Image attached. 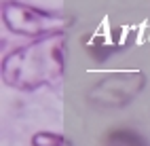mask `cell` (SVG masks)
<instances>
[{"label": "cell", "instance_id": "5", "mask_svg": "<svg viewBox=\"0 0 150 146\" xmlns=\"http://www.w3.org/2000/svg\"><path fill=\"white\" fill-rule=\"evenodd\" d=\"M32 146H72L68 138H64L62 133L53 131H40L32 135Z\"/></svg>", "mask_w": 150, "mask_h": 146}, {"label": "cell", "instance_id": "2", "mask_svg": "<svg viewBox=\"0 0 150 146\" xmlns=\"http://www.w3.org/2000/svg\"><path fill=\"white\" fill-rule=\"evenodd\" d=\"M2 21L11 32L21 36H53L64 34L62 30L72 23V17L62 11H45L32 4H23L19 0H4L2 2Z\"/></svg>", "mask_w": 150, "mask_h": 146}, {"label": "cell", "instance_id": "1", "mask_svg": "<svg viewBox=\"0 0 150 146\" xmlns=\"http://www.w3.org/2000/svg\"><path fill=\"white\" fill-rule=\"evenodd\" d=\"M66 36L53 34L36 38L34 43L17 47L2 57V79L6 85L21 91H36L53 85L64 76Z\"/></svg>", "mask_w": 150, "mask_h": 146}, {"label": "cell", "instance_id": "3", "mask_svg": "<svg viewBox=\"0 0 150 146\" xmlns=\"http://www.w3.org/2000/svg\"><path fill=\"white\" fill-rule=\"evenodd\" d=\"M146 76L139 70H127V72H112L106 74L91 91H89V100H91L97 108H123L133 97L144 89Z\"/></svg>", "mask_w": 150, "mask_h": 146}, {"label": "cell", "instance_id": "4", "mask_svg": "<svg viewBox=\"0 0 150 146\" xmlns=\"http://www.w3.org/2000/svg\"><path fill=\"white\" fill-rule=\"evenodd\" d=\"M106 146H148V142L133 129H114L108 133Z\"/></svg>", "mask_w": 150, "mask_h": 146}]
</instances>
